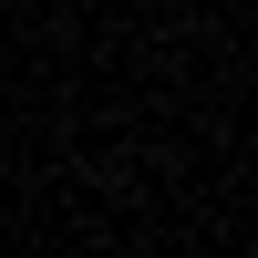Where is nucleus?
Here are the masks:
<instances>
[]
</instances>
